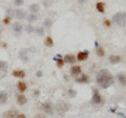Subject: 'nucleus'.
<instances>
[{
    "mask_svg": "<svg viewBox=\"0 0 126 118\" xmlns=\"http://www.w3.org/2000/svg\"><path fill=\"white\" fill-rule=\"evenodd\" d=\"M118 80H119L120 84L122 86H126V74L125 73H119L118 74Z\"/></svg>",
    "mask_w": 126,
    "mask_h": 118,
    "instance_id": "nucleus-12",
    "label": "nucleus"
},
{
    "mask_svg": "<svg viewBox=\"0 0 126 118\" xmlns=\"http://www.w3.org/2000/svg\"><path fill=\"white\" fill-rule=\"evenodd\" d=\"M44 44H45V46H47V47H53V45H54L53 39L50 38V37H47L45 40H44Z\"/></svg>",
    "mask_w": 126,
    "mask_h": 118,
    "instance_id": "nucleus-22",
    "label": "nucleus"
},
{
    "mask_svg": "<svg viewBox=\"0 0 126 118\" xmlns=\"http://www.w3.org/2000/svg\"><path fill=\"white\" fill-rule=\"evenodd\" d=\"M63 61L66 62V63H69V64H74V63H76L77 60H76V58H75V56H73V54H66Z\"/></svg>",
    "mask_w": 126,
    "mask_h": 118,
    "instance_id": "nucleus-8",
    "label": "nucleus"
},
{
    "mask_svg": "<svg viewBox=\"0 0 126 118\" xmlns=\"http://www.w3.org/2000/svg\"><path fill=\"white\" fill-rule=\"evenodd\" d=\"M7 100V93L1 91L0 92V104H4Z\"/></svg>",
    "mask_w": 126,
    "mask_h": 118,
    "instance_id": "nucleus-19",
    "label": "nucleus"
},
{
    "mask_svg": "<svg viewBox=\"0 0 126 118\" xmlns=\"http://www.w3.org/2000/svg\"><path fill=\"white\" fill-rule=\"evenodd\" d=\"M76 95H77V92L75 91V90H72V89L68 90V96H69V97L73 98V97H75Z\"/></svg>",
    "mask_w": 126,
    "mask_h": 118,
    "instance_id": "nucleus-29",
    "label": "nucleus"
},
{
    "mask_svg": "<svg viewBox=\"0 0 126 118\" xmlns=\"http://www.w3.org/2000/svg\"><path fill=\"white\" fill-rule=\"evenodd\" d=\"M26 53H27L26 49H22L21 51L19 52V57L21 58V60H23V62H27V60H29V58H27V56H26Z\"/></svg>",
    "mask_w": 126,
    "mask_h": 118,
    "instance_id": "nucleus-17",
    "label": "nucleus"
},
{
    "mask_svg": "<svg viewBox=\"0 0 126 118\" xmlns=\"http://www.w3.org/2000/svg\"><path fill=\"white\" fill-rule=\"evenodd\" d=\"M36 75H37V76H38V77H40V76H41V75H42V72H41V71H38V72H37V73H36Z\"/></svg>",
    "mask_w": 126,
    "mask_h": 118,
    "instance_id": "nucleus-38",
    "label": "nucleus"
},
{
    "mask_svg": "<svg viewBox=\"0 0 126 118\" xmlns=\"http://www.w3.org/2000/svg\"><path fill=\"white\" fill-rule=\"evenodd\" d=\"M104 24H105L106 26H107V27H109V26H110V21L105 20V21H104Z\"/></svg>",
    "mask_w": 126,
    "mask_h": 118,
    "instance_id": "nucleus-35",
    "label": "nucleus"
},
{
    "mask_svg": "<svg viewBox=\"0 0 126 118\" xmlns=\"http://www.w3.org/2000/svg\"><path fill=\"white\" fill-rule=\"evenodd\" d=\"M87 58H88V51H87V50H84V51L79 52L78 56H77L78 61H81V62L82 61H85Z\"/></svg>",
    "mask_w": 126,
    "mask_h": 118,
    "instance_id": "nucleus-7",
    "label": "nucleus"
},
{
    "mask_svg": "<svg viewBox=\"0 0 126 118\" xmlns=\"http://www.w3.org/2000/svg\"><path fill=\"white\" fill-rule=\"evenodd\" d=\"M13 30L15 31V33H21V30H22V25L20 24V23H18V22H16L13 24Z\"/></svg>",
    "mask_w": 126,
    "mask_h": 118,
    "instance_id": "nucleus-16",
    "label": "nucleus"
},
{
    "mask_svg": "<svg viewBox=\"0 0 126 118\" xmlns=\"http://www.w3.org/2000/svg\"><path fill=\"white\" fill-rule=\"evenodd\" d=\"M26 101H27V99H26V97L23 95V94H19V95L17 96V103H18V105H24V104H26Z\"/></svg>",
    "mask_w": 126,
    "mask_h": 118,
    "instance_id": "nucleus-15",
    "label": "nucleus"
},
{
    "mask_svg": "<svg viewBox=\"0 0 126 118\" xmlns=\"http://www.w3.org/2000/svg\"><path fill=\"white\" fill-rule=\"evenodd\" d=\"M41 108H42V110H43V111H44L45 113L50 114V115L53 114V108H52V106H50V104L47 103V101L41 106Z\"/></svg>",
    "mask_w": 126,
    "mask_h": 118,
    "instance_id": "nucleus-6",
    "label": "nucleus"
},
{
    "mask_svg": "<svg viewBox=\"0 0 126 118\" xmlns=\"http://www.w3.org/2000/svg\"><path fill=\"white\" fill-rule=\"evenodd\" d=\"M7 69V63L6 62H3V61H0V75H3V73L5 74V71Z\"/></svg>",
    "mask_w": 126,
    "mask_h": 118,
    "instance_id": "nucleus-9",
    "label": "nucleus"
},
{
    "mask_svg": "<svg viewBox=\"0 0 126 118\" xmlns=\"http://www.w3.org/2000/svg\"><path fill=\"white\" fill-rule=\"evenodd\" d=\"M52 3H53V0H44V1H43V4L45 6H49Z\"/></svg>",
    "mask_w": 126,
    "mask_h": 118,
    "instance_id": "nucleus-32",
    "label": "nucleus"
},
{
    "mask_svg": "<svg viewBox=\"0 0 126 118\" xmlns=\"http://www.w3.org/2000/svg\"><path fill=\"white\" fill-rule=\"evenodd\" d=\"M25 30L27 31V33H32V31H34V27L32 25H26L25 26Z\"/></svg>",
    "mask_w": 126,
    "mask_h": 118,
    "instance_id": "nucleus-30",
    "label": "nucleus"
},
{
    "mask_svg": "<svg viewBox=\"0 0 126 118\" xmlns=\"http://www.w3.org/2000/svg\"><path fill=\"white\" fill-rule=\"evenodd\" d=\"M86 1V0H79V2H80V3H84Z\"/></svg>",
    "mask_w": 126,
    "mask_h": 118,
    "instance_id": "nucleus-39",
    "label": "nucleus"
},
{
    "mask_svg": "<svg viewBox=\"0 0 126 118\" xmlns=\"http://www.w3.org/2000/svg\"><path fill=\"white\" fill-rule=\"evenodd\" d=\"M76 82L77 83H87L88 82V76L86 75V74H82L80 77L76 78Z\"/></svg>",
    "mask_w": 126,
    "mask_h": 118,
    "instance_id": "nucleus-18",
    "label": "nucleus"
},
{
    "mask_svg": "<svg viewBox=\"0 0 126 118\" xmlns=\"http://www.w3.org/2000/svg\"><path fill=\"white\" fill-rule=\"evenodd\" d=\"M121 57L119 56H115V54H111V56L109 57V62L111 63V64H118V63L121 62Z\"/></svg>",
    "mask_w": 126,
    "mask_h": 118,
    "instance_id": "nucleus-11",
    "label": "nucleus"
},
{
    "mask_svg": "<svg viewBox=\"0 0 126 118\" xmlns=\"http://www.w3.org/2000/svg\"><path fill=\"white\" fill-rule=\"evenodd\" d=\"M96 7H97V10L99 11L100 13H104L105 12V3L104 2H98Z\"/></svg>",
    "mask_w": 126,
    "mask_h": 118,
    "instance_id": "nucleus-21",
    "label": "nucleus"
},
{
    "mask_svg": "<svg viewBox=\"0 0 126 118\" xmlns=\"http://www.w3.org/2000/svg\"><path fill=\"white\" fill-rule=\"evenodd\" d=\"M113 22L121 27L126 26V13H117L112 17Z\"/></svg>",
    "mask_w": 126,
    "mask_h": 118,
    "instance_id": "nucleus-2",
    "label": "nucleus"
},
{
    "mask_svg": "<svg viewBox=\"0 0 126 118\" xmlns=\"http://www.w3.org/2000/svg\"><path fill=\"white\" fill-rule=\"evenodd\" d=\"M16 17L18 19H24L26 17V12L24 10H17L16 11Z\"/></svg>",
    "mask_w": 126,
    "mask_h": 118,
    "instance_id": "nucleus-13",
    "label": "nucleus"
},
{
    "mask_svg": "<svg viewBox=\"0 0 126 118\" xmlns=\"http://www.w3.org/2000/svg\"><path fill=\"white\" fill-rule=\"evenodd\" d=\"M9 22H10V19L6 17V18L4 19V23H5V24H9Z\"/></svg>",
    "mask_w": 126,
    "mask_h": 118,
    "instance_id": "nucleus-36",
    "label": "nucleus"
},
{
    "mask_svg": "<svg viewBox=\"0 0 126 118\" xmlns=\"http://www.w3.org/2000/svg\"><path fill=\"white\" fill-rule=\"evenodd\" d=\"M97 54L99 57H103L104 54H105V51H104V49L102 48V47H99V48L97 49Z\"/></svg>",
    "mask_w": 126,
    "mask_h": 118,
    "instance_id": "nucleus-27",
    "label": "nucleus"
},
{
    "mask_svg": "<svg viewBox=\"0 0 126 118\" xmlns=\"http://www.w3.org/2000/svg\"><path fill=\"white\" fill-rule=\"evenodd\" d=\"M103 99H102L101 95L99 94V92L97 90H94V95H93V98H92V104L94 105H101Z\"/></svg>",
    "mask_w": 126,
    "mask_h": 118,
    "instance_id": "nucleus-4",
    "label": "nucleus"
},
{
    "mask_svg": "<svg viewBox=\"0 0 126 118\" xmlns=\"http://www.w3.org/2000/svg\"><path fill=\"white\" fill-rule=\"evenodd\" d=\"M27 19H29V21H30V22L36 21V20H37V16L35 15V14H32V15L29 16V18H27Z\"/></svg>",
    "mask_w": 126,
    "mask_h": 118,
    "instance_id": "nucleus-28",
    "label": "nucleus"
},
{
    "mask_svg": "<svg viewBox=\"0 0 126 118\" xmlns=\"http://www.w3.org/2000/svg\"><path fill=\"white\" fill-rule=\"evenodd\" d=\"M53 25V21L50 20V19H46V20H44V23H43V26L47 27V28H49L50 26Z\"/></svg>",
    "mask_w": 126,
    "mask_h": 118,
    "instance_id": "nucleus-24",
    "label": "nucleus"
},
{
    "mask_svg": "<svg viewBox=\"0 0 126 118\" xmlns=\"http://www.w3.org/2000/svg\"><path fill=\"white\" fill-rule=\"evenodd\" d=\"M23 2H24L23 0H15V1H14V3H15L16 5H22Z\"/></svg>",
    "mask_w": 126,
    "mask_h": 118,
    "instance_id": "nucleus-33",
    "label": "nucleus"
},
{
    "mask_svg": "<svg viewBox=\"0 0 126 118\" xmlns=\"http://www.w3.org/2000/svg\"><path fill=\"white\" fill-rule=\"evenodd\" d=\"M17 87L19 89V91H20L21 93H23L26 90V84L25 83H23V82H19L17 84Z\"/></svg>",
    "mask_w": 126,
    "mask_h": 118,
    "instance_id": "nucleus-20",
    "label": "nucleus"
},
{
    "mask_svg": "<svg viewBox=\"0 0 126 118\" xmlns=\"http://www.w3.org/2000/svg\"><path fill=\"white\" fill-rule=\"evenodd\" d=\"M18 118H26V117H25V115H24V114H19Z\"/></svg>",
    "mask_w": 126,
    "mask_h": 118,
    "instance_id": "nucleus-37",
    "label": "nucleus"
},
{
    "mask_svg": "<svg viewBox=\"0 0 126 118\" xmlns=\"http://www.w3.org/2000/svg\"><path fill=\"white\" fill-rule=\"evenodd\" d=\"M54 60L57 62V66L59 67V68H61V67L63 66V64H64V61H63V59H54Z\"/></svg>",
    "mask_w": 126,
    "mask_h": 118,
    "instance_id": "nucleus-26",
    "label": "nucleus"
},
{
    "mask_svg": "<svg viewBox=\"0 0 126 118\" xmlns=\"http://www.w3.org/2000/svg\"><path fill=\"white\" fill-rule=\"evenodd\" d=\"M18 116L19 113L16 110H10V111L3 113V118H18Z\"/></svg>",
    "mask_w": 126,
    "mask_h": 118,
    "instance_id": "nucleus-5",
    "label": "nucleus"
},
{
    "mask_svg": "<svg viewBox=\"0 0 126 118\" xmlns=\"http://www.w3.org/2000/svg\"><path fill=\"white\" fill-rule=\"evenodd\" d=\"M96 81H97L98 84L100 85V87L103 88V89H106V88L110 87V86L113 85V83H115L112 74L110 73L107 69L100 70V71L97 73Z\"/></svg>",
    "mask_w": 126,
    "mask_h": 118,
    "instance_id": "nucleus-1",
    "label": "nucleus"
},
{
    "mask_svg": "<svg viewBox=\"0 0 126 118\" xmlns=\"http://www.w3.org/2000/svg\"><path fill=\"white\" fill-rule=\"evenodd\" d=\"M34 118H46L43 114H37V115H35V117Z\"/></svg>",
    "mask_w": 126,
    "mask_h": 118,
    "instance_id": "nucleus-34",
    "label": "nucleus"
},
{
    "mask_svg": "<svg viewBox=\"0 0 126 118\" xmlns=\"http://www.w3.org/2000/svg\"><path fill=\"white\" fill-rule=\"evenodd\" d=\"M70 73H72V75H74V76L79 75V74L81 73V67L80 66H74V67H72V69H70Z\"/></svg>",
    "mask_w": 126,
    "mask_h": 118,
    "instance_id": "nucleus-10",
    "label": "nucleus"
},
{
    "mask_svg": "<svg viewBox=\"0 0 126 118\" xmlns=\"http://www.w3.org/2000/svg\"><path fill=\"white\" fill-rule=\"evenodd\" d=\"M30 11L32 12V13H37V12L39 11V5L37 4V3H34V4L30 5Z\"/></svg>",
    "mask_w": 126,
    "mask_h": 118,
    "instance_id": "nucleus-23",
    "label": "nucleus"
},
{
    "mask_svg": "<svg viewBox=\"0 0 126 118\" xmlns=\"http://www.w3.org/2000/svg\"><path fill=\"white\" fill-rule=\"evenodd\" d=\"M55 108H56V111L62 115V114H64V113H66L68 111L69 106L66 103H64V101H60V103H58L56 105V107H55Z\"/></svg>",
    "mask_w": 126,
    "mask_h": 118,
    "instance_id": "nucleus-3",
    "label": "nucleus"
},
{
    "mask_svg": "<svg viewBox=\"0 0 126 118\" xmlns=\"http://www.w3.org/2000/svg\"><path fill=\"white\" fill-rule=\"evenodd\" d=\"M13 76L18 78H23L25 77V72L22 71V70H15V71H13Z\"/></svg>",
    "mask_w": 126,
    "mask_h": 118,
    "instance_id": "nucleus-14",
    "label": "nucleus"
},
{
    "mask_svg": "<svg viewBox=\"0 0 126 118\" xmlns=\"http://www.w3.org/2000/svg\"><path fill=\"white\" fill-rule=\"evenodd\" d=\"M37 33H38L39 36H43V34H44L43 27H39V28H37Z\"/></svg>",
    "mask_w": 126,
    "mask_h": 118,
    "instance_id": "nucleus-31",
    "label": "nucleus"
},
{
    "mask_svg": "<svg viewBox=\"0 0 126 118\" xmlns=\"http://www.w3.org/2000/svg\"><path fill=\"white\" fill-rule=\"evenodd\" d=\"M6 15H7V18H9V19H12V18H13L14 17V11L13 10H12V9H7L6 10Z\"/></svg>",
    "mask_w": 126,
    "mask_h": 118,
    "instance_id": "nucleus-25",
    "label": "nucleus"
}]
</instances>
